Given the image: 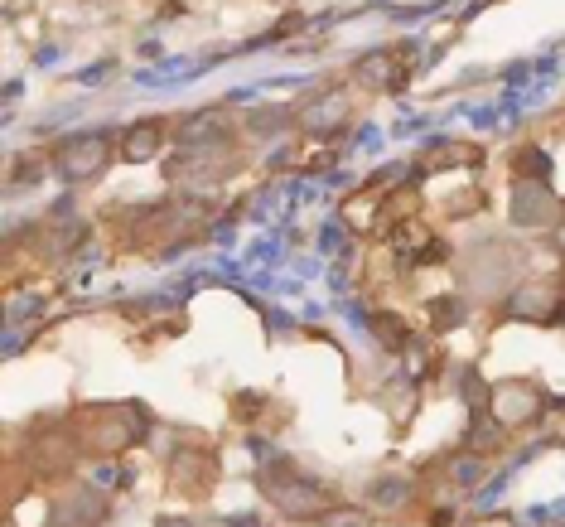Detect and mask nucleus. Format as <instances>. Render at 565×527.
Instances as JSON below:
<instances>
[{
    "mask_svg": "<svg viewBox=\"0 0 565 527\" xmlns=\"http://www.w3.org/2000/svg\"><path fill=\"white\" fill-rule=\"evenodd\" d=\"M150 150H155V131H150V126H135L131 136H126V155H131V160H145Z\"/></svg>",
    "mask_w": 565,
    "mask_h": 527,
    "instance_id": "obj_1",
    "label": "nucleus"
}]
</instances>
